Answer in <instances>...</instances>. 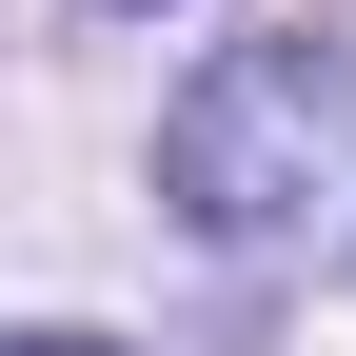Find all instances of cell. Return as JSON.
Wrapping results in <instances>:
<instances>
[{"instance_id":"cell-1","label":"cell","mask_w":356,"mask_h":356,"mask_svg":"<svg viewBox=\"0 0 356 356\" xmlns=\"http://www.w3.org/2000/svg\"><path fill=\"white\" fill-rule=\"evenodd\" d=\"M159 178H178V218H198L218 257H277L297 218L356 178V60H317V40H238V60L159 119Z\"/></svg>"}]
</instances>
